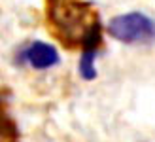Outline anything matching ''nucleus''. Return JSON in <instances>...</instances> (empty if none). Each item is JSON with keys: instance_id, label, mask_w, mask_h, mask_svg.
I'll return each instance as SVG.
<instances>
[{"instance_id": "obj_1", "label": "nucleus", "mask_w": 155, "mask_h": 142, "mask_svg": "<svg viewBox=\"0 0 155 142\" xmlns=\"http://www.w3.org/2000/svg\"><path fill=\"white\" fill-rule=\"evenodd\" d=\"M48 25L66 47H81L85 36L98 25V13L85 0H45Z\"/></svg>"}, {"instance_id": "obj_2", "label": "nucleus", "mask_w": 155, "mask_h": 142, "mask_svg": "<svg viewBox=\"0 0 155 142\" xmlns=\"http://www.w3.org/2000/svg\"><path fill=\"white\" fill-rule=\"evenodd\" d=\"M108 34L123 44H150L155 40V21L142 12L115 15L108 23Z\"/></svg>"}, {"instance_id": "obj_4", "label": "nucleus", "mask_w": 155, "mask_h": 142, "mask_svg": "<svg viewBox=\"0 0 155 142\" xmlns=\"http://www.w3.org/2000/svg\"><path fill=\"white\" fill-rule=\"evenodd\" d=\"M95 57L97 51H81L80 63H78V72L85 82H91L97 78V68H95Z\"/></svg>"}, {"instance_id": "obj_3", "label": "nucleus", "mask_w": 155, "mask_h": 142, "mask_svg": "<svg viewBox=\"0 0 155 142\" xmlns=\"http://www.w3.org/2000/svg\"><path fill=\"white\" fill-rule=\"evenodd\" d=\"M25 59L28 61V65L36 70H48L51 66L59 65V51L48 42L36 40L25 49Z\"/></svg>"}]
</instances>
